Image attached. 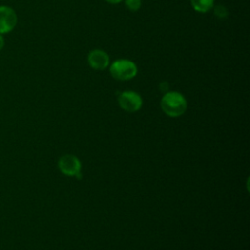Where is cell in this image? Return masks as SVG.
I'll return each instance as SVG.
<instances>
[{
    "instance_id": "obj_1",
    "label": "cell",
    "mask_w": 250,
    "mask_h": 250,
    "mask_svg": "<svg viewBox=\"0 0 250 250\" xmlns=\"http://www.w3.org/2000/svg\"><path fill=\"white\" fill-rule=\"evenodd\" d=\"M160 105L165 114L171 117H178L185 113L188 107V103L181 93L171 91L164 94Z\"/></svg>"
},
{
    "instance_id": "obj_2",
    "label": "cell",
    "mask_w": 250,
    "mask_h": 250,
    "mask_svg": "<svg viewBox=\"0 0 250 250\" xmlns=\"http://www.w3.org/2000/svg\"><path fill=\"white\" fill-rule=\"evenodd\" d=\"M109 72L114 79L126 81L134 78L137 75L138 67L133 61L119 59L110 63Z\"/></svg>"
},
{
    "instance_id": "obj_3",
    "label": "cell",
    "mask_w": 250,
    "mask_h": 250,
    "mask_svg": "<svg viewBox=\"0 0 250 250\" xmlns=\"http://www.w3.org/2000/svg\"><path fill=\"white\" fill-rule=\"evenodd\" d=\"M117 100L120 107L128 112L138 111L143 104L141 96L133 91H124L120 93Z\"/></svg>"
},
{
    "instance_id": "obj_4",
    "label": "cell",
    "mask_w": 250,
    "mask_h": 250,
    "mask_svg": "<svg viewBox=\"0 0 250 250\" xmlns=\"http://www.w3.org/2000/svg\"><path fill=\"white\" fill-rule=\"evenodd\" d=\"M18 22V16L15 10L6 5L0 6V34L11 32Z\"/></svg>"
},
{
    "instance_id": "obj_5",
    "label": "cell",
    "mask_w": 250,
    "mask_h": 250,
    "mask_svg": "<svg viewBox=\"0 0 250 250\" xmlns=\"http://www.w3.org/2000/svg\"><path fill=\"white\" fill-rule=\"evenodd\" d=\"M60 171L66 176H81V163L79 159L71 154L62 156L58 163Z\"/></svg>"
},
{
    "instance_id": "obj_6",
    "label": "cell",
    "mask_w": 250,
    "mask_h": 250,
    "mask_svg": "<svg viewBox=\"0 0 250 250\" xmlns=\"http://www.w3.org/2000/svg\"><path fill=\"white\" fill-rule=\"evenodd\" d=\"M89 65L96 70L105 69L109 65V56L101 49L92 50L87 57Z\"/></svg>"
},
{
    "instance_id": "obj_7",
    "label": "cell",
    "mask_w": 250,
    "mask_h": 250,
    "mask_svg": "<svg viewBox=\"0 0 250 250\" xmlns=\"http://www.w3.org/2000/svg\"><path fill=\"white\" fill-rule=\"evenodd\" d=\"M190 4L198 13H207L214 8V0H190Z\"/></svg>"
},
{
    "instance_id": "obj_8",
    "label": "cell",
    "mask_w": 250,
    "mask_h": 250,
    "mask_svg": "<svg viewBox=\"0 0 250 250\" xmlns=\"http://www.w3.org/2000/svg\"><path fill=\"white\" fill-rule=\"evenodd\" d=\"M125 4L130 11L136 12L141 8L142 0H125Z\"/></svg>"
},
{
    "instance_id": "obj_9",
    "label": "cell",
    "mask_w": 250,
    "mask_h": 250,
    "mask_svg": "<svg viewBox=\"0 0 250 250\" xmlns=\"http://www.w3.org/2000/svg\"><path fill=\"white\" fill-rule=\"evenodd\" d=\"M214 14L219 19H225L228 17V11L225 6L223 5H217L214 8Z\"/></svg>"
},
{
    "instance_id": "obj_10",
    "label": "cell",
    "mask_w": 250,
    "mask_h": 250,
    "mask_svg": "<svg viewBox=\"0 0 250 250\" xmlns=\"http://www.w3.org/2000/svg\"><path fill=\"white\" fill-rule=\"evenodd\" d=\"M5 46V40H4V36L2 34H0V51L4 48Z\"/></svg>"
},
{
    "instance_id": "obj_11",
    "label": "cell",
    "mask_w": 250,
    "mask_h": 250,
    "mask_svg": "<svg viewBox=\"0 0 250 250\" xmlns=\"http://www.w3.org/2000/svg\"><path fill=\"white\" fill-rule=\"evenodd\" d=\"M107 3H109V4H118V3H120V2H122L123 0H105Z\"/></svg>"
}]
</instances>
